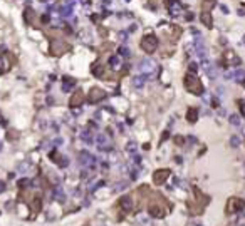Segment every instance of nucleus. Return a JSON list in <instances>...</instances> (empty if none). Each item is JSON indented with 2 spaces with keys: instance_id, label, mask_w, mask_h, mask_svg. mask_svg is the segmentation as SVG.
<instances>
[{
  "instance_id": "obj_1",
  "label": "nucleus",
  "mask_w": 245,
  "mask_h": 226,
  "mask_svg": "<svg viewBox=\"0 0 245 226\" xmlns=\"http://www.w3.org/2000/svg\"><path fill=\"white\" fill-rule=\"evenodd\" d=\"M185 87H186L188 92H193L195 96H202V94H203V86H202V82H200L193 74H188V75L185 77Z\"/></svg>"
},
{
  "instance_id": "obj_2",
  "label": "nucleus",
  "mask_w": 245,
  "mask_h": 226,
  "mask_svg": "<svg viewBox=\"0 0 245 226\" xmlns=\"http://www.w3.org/2000/svg\"><path fill=\"white\" fill-rule=\"evenodd\" d=\"M158 47V40L155 35H146L143 40H141V49H143L146 54H153Z\"/></svg>"
},
{
  "instance_id": "obj_3",
  "label": "nucleus",
  "mask_w": 245,
  "mask_h": 226,
  "mask_svg": "<svg viewBox=\"0 0 245 226\" xmlns=\"http://www.w3.org/2000/svg\"><path fill=\"white\" fill-rule=\"evenodd\" d=\"M155 69H156V66H155V62L151 59H143V60H139V64H138V70L143 75H148V77H151V74L155 72Z\"/></svg>"
},
{
  "instance_id": "obj_4",
  "label": "nucleus",
  "mask_w": 245,
  "mask_h": 226,
  "mask_svg": "<svg viewBox=\"0 0 245 226\" xmlns=\"http://www.w3.org/2000/svg\"><path fill=\"white\" fill-rule=\"evenodd\" d=\"M193 50H195V54H197L198 59L206 60L205 59V55H206V47H205V42H203L202 37H197V39L193 40Z\"/></svg>"
},
{
  "instance_id": "obj_5",
  "label": "nucleus",
  "mask_w": 245,
  "mask_h": 226,
  "mask_svg": "<svg viewBox=\"0 0 245 226\" xmlns=\"http://www.w3.org/2000/svg\"><path fill=\"white\" fill-rule=\"evenodd\" d=\"M245 208V201L238 199V198H232L230 201H228V204H227V213H235V211H242Z\"/></svg>"
},
{
  "instance_id": "obj_6",
  "label": "nucleus",
  "mask_w": 245,
  "mask_h": 226,
  "mask_svg": "<svg viewBox=\"0 0 245 226\" xmlns=\"http://www.w3.org/2000/svg\"><path fill=\"white\" fill-rule=\"evenodd\" d=\"M96 142H97V147H99L101 151H109V149H111V141H109V137L106 134L99 133L96 136Z\"/></svg>"
},
{
  "instance_id": "obj_7",
  "label": "nucleus",
  "mask_w": 245,
  "mask_h": 226,
  "mask_svg": "<svg viewBox=\"0 0 245 226\" xmlns=\"http://www.w3.org/2000/svg\"><path fill=\"white\" fill-rule=\"evenodd\" d=\"M104 97H106L104 91H101V89L94 87V89H91V92H89V96H88V102H91V104H96V102L102 100Z\"/></svg>"
},
{
  "instance_id": "obj_8",
  "label": "nucleus",
  "mask_w": 245,
  "mask_h": 226,
  "mask_svg": "<svg viewBox=\"0 0 245 226\" xmlns=\"http://www.w3.org/2000/svg\"><path fill=\"white\" fill-rule=\"evenodd\" d=\"M67 50V45L62 42V40H52V44H50V52L54 54V55H61Z\"/></svg>"
},
{
  "instance_id": "obj_9",
  "label": "nucleus",
  "mask_w": 245,
  "mask_h": 226,
  "mask_svg": "<svg viewBox=\"0 0 245 226\" xmlns=\"http://www.w3.org/2000/svg\"><path fill=\"white\" fill-rule=\"evenodd\" d=\"M203 62V69H205V74L210 77L211 80H215L218 77V69L213 64H210V62H206V60H202Z\"/></svg>"
},
{
  "instance_id": "obj_10",
  "label": "nucleus",
  "mask_w": 245,
  "mask_h": 226,
  "mask_svg": "<svg viewBox=\"0 0 245 226\" xmlns=\"http://www.w3.org/2000/svg\"><path fill=\"white\" fill-rule=\"evenodd\" d=\"M168 176H170L168 169H158L156 173L153 174V183L155 184H161V183H164V181L168 179Z\"/></svg>"
},
{
  "instance_id": "obj_11",
  "label": "nucleus",
  "mask_w": 245,
  "mask_h": 226,
  "mask_svg": "<svg viewBox=\"0 0 245 226\" xmlns=\"http://www.w3.org/2000/svg\"><path fill=\"white\" fill-rule=\"evenodd\" d=\"M168 12H170L171 17H178L181 13V3L178 0H170L168 2Z\"/></svg>"
},
{
  "instance_id": "obj_12",
  "label": "nucleus",
  "mask_w": 245,
  "mask_h": 226,
  "mask_svg": "<svg viewBox=\"0 0 245 226\" xmlns=\"http://www.w3.org/2000/svg\"><path fill=\"white\" fill-rule=\"evenodd\" d=\"M84 99H86V96H84V92L82 91H77L76 94H72V97H71V107H81V104L84 102Z\"/></svg>"
},
{
  "instance_id": "obj_13",
  "label": "nucleus",
  "mask_w": 245,
  "mask_h": 226,
  "mask_svg": "<svg viewBox=\"0 0 245 226\" xmlns=\"http://www.w3.org/2000/svg\"><path fill=\"white\" fill-rule=\"evenodd\" d=\"M94 161H96L94 158H92L89 153H86V151H82V153L79 154V164H81V166H89V164L94 163Z\"/></svg>"
},
{
  "instance_id": "obj_14",
  "label": "nucleus",
  "mask_w": 245,
  "mask_h": 226,
  "mask_svg": "<svg viewBox=\"0 0 245 226\" xmlns=\"http://www.w3.org/2000/svg\"><path fill=\"white\" fill-rule=\"evenodd\" d=\"M10 66H12V64H10L8 55H5V54L0 55V74H5L8 69H10Z\"/></svg>"
},
{
  "instance_id": "obj_15",
  "label": "nucleus",
  "mask_w": 245,
  "mask_h": 226,
  "mask_svg": "<svg viewBox=\"0 0 245 226\" xmlns=\"http://www.w3.org/2000/svg\"><path fill=\"white\" fill-rule=\"evenodd\" d=\"M30 208H32L34 213H39V211H41V208H42L41 196H34V198H32V201H30Z\"/></svg>"
},
{
  "instance_id": "obj_16",
  "label": "nucleus",
  "mask_w": 245,
  "mask_h": 226,
  "mask_svg": "<svg viewBox=\"0 0 245 226\" xmlns=\"http://www.w3.org/2000/svg\"><path fill=\"white\" fill-rule=\"evenodd\" d=\"M74 86H76V80L66 77V79H64V84H62V91H64V92H69V91H72Z\"/></svg>"
},
{
  "instance_id": "obj_17",
  "label": "nucleus",
  "mask_w": 245,
  "mask_h": 226,
  "mask_svg": "<svg viewBox=\"0 0 245 226\" xmlns=\"http://www.w3.org/2000/svg\"><path fill=\"white\" fill-rule=\"evenodd\" d=\"M186 119H188V122H197V119H198V109H195V107L188 109Z\"/></svg>"
},
{
  "instance_id": "obj_18",
  "label": "nucleus",
  "mask_w": 245,
  "mask_h": 226,
  "mask_svg": "<svg viewBox=\"0 0 245 226\" xmlns=\"http://www.w3.org/2000/svg\"><path fill=\"white\" fill-rule=\"evenodd\" d=\"M146 79H150V77H148V75H143V74H141V75H136V77H134V79H133V86L136 87H143V84H144V80Z\"/></svg>"
},
{
  "instance_id": "obj_19",
  "label": "nucleus",
  "mask_w": 245,
  "mask_h": 226,
  "mask_svg": "<svg viewBox=\"0 0 245 226\" xmlns=\"http://www.w3.org/2000/svg\"><path fill=\"white\" fill-rule=\"evenodd\" d=\"M121 208H123V209H126V211H130L131 208H133V199H131L130 196L121 198Z\"/></svg>"
},
{
  "instance_id": "obj_20",
  "label": "nucleus",
  "mask_w": 245,
  "mask_h": 226,
  "mask_svg": "<svg viewBox=\"0 0 245 226\" xmlns=\"http://www.w3.org/2000/svg\"><path fill=\"white\" fill-rule=\"evenodd\" d=\"M245 77V70L244 69H237V70H233V75H232V79L237 80V82H242Z\"/></svg>"
},
{
  "instance_id": "obj_21",
  "label": "nucleus",
  "mask_w": 245,
  "mask_h": 226,
  "mask_svg": "<svg viewBox=\"0 0 245 226\" xmlns=\"http://www.w3.org/2000/svg\"><path fill=\"white\" fill-rule=\"evenodd\" d=\"M202 22H203V24L208 27V29L211 27V24H213V22H211V17H210V13H208V12H205L203 15H202Z\"/></svg>"
},
{
  "instance_id": "obj_22",
  "label": "nucleus",
  "mask_w": 245,
  "mask_h": 226,
  "mask_svg": "<svg viewBox=\"0 0 245 226\" xmlns=\"http://www.w3.org/2000/svg\"><path fill=\"white\" fill-rule=\"evenodd\" d=\"M230 146L232 147H238V146H240V137H238L237 134L230 137Z\"/></svg>"
},
{
  "instance_id": "obj_23",
  "label": "nucleus",
  "mask_w": 245,
  "mask_h": 226,
  "mask_svg": "<svg viewBox=\"0 0 245 226\" xmlns=\"http://www.w3.org/2000/svg\"><path fill=\"white\" fill-rule=\"evenodd\" d=\"M109 66L116 69V67L119 66V57H118V55H113V57H109Z\"/></svg>"
},
{
  "instance_id": "obj_24",
  "label": "nucleus",
  "mask_w": 245,
  "mask_h": 226,
  "mask_svg": "<svg viewBox=\"0 0 245 226\" xmlns=\"http://www.w3.org/2000/svg\"><path fill=\"white\" fill-rule=\"evenodd\" d=\"M150 211H151V214H155V216H158V218H160V216H163V211H161L158 206H151Z\"/></svg>"
},
{
  "instance_id": "obj_25",
  "label": "nucleus",
  "mask_w": 245,
  "mask_h": 226,
  "mask_svg": "<svg viewBox=\"0 0 245 226\" xmlns=\"http://www.w3.org/2000/svg\"><path fill=\"white\" fill-rule=\"evenodd\" d=\"M230 124H233V126H240V116H237V114L230 116Z\"/></svg>"
},
{
  "instance_id": "obj_26",
  "label": "nucleus",
  "mask_w": 245,
  "mask_h": 226,
  "mask_svg": "<svg viewBox=\"0 0 245 226\" xmlns=\"http://www.w3.org/2000/svg\"><path fill=\"white\" fill-rule=\"evenodd\" d=\"M126 149H128V153L134 154V153H136V142H128V146H126Z\"/></svg>"
},
{
  "instance_id": "obj_27",
  "label": "nucleus",
  "mask_w": 245,
  "mask_h": 226,
  "mask_svg": "<svg viewBox=\"0 0 245 226\" xmlns=\"http://www.w3.org/2000/svg\"><path fill=\"white\" fill-rule=\"evenodd\" d=\"M126 188V181H121V183H116L114 184V191H123Z\"/></svg>"
},
{
  "instance_id": "obj_28",
  "label": "nucleus",
  "mask_w": 245,
  "mask_h": 226,
  "mask_svg": "<svg viewBox=\"0 0 245 226\" xmlns=\"http://www.w3.org/2000/svg\"><path fill=\"white\" fill-rule=\"evenodd\" d=\"M32 19H34V12H32L30 8H27V10H25V20H27V24H30Z\"/></svg>"
},
{
  "instance_id": "obj_29",
  "label": "nucleus",
  "mask_w": 245,
  "mask_h": 226,
  "mask_svg": "<svg viewBox=\"0 0 245 226\" xmlns=\"http://www.w3.org/2000/svg\"><path fill=\"white\" fill-rule=\"evenodd\" d=\"M92 72H94V75H101V74H102L101 64H96V66H94V69H92Z\"/></svg>"
},
{
  "instance_id": "obj_30",
  "label": "nucleus",
  "mask_w": 245,
  "mask_h": 226,
  "mask_svg": "<svg viewBox=\"0 0 245 226\" xmlns=\"http://www.w3.org/2000/svg\"><path fill=\"white\" fill-rule=\"evenodd\" d=\"M119 55H126V57H128V55H130V49H128V47H119Z\"/></svg>"
},
{
  "instance_id": "obj_31",
  "label": "nucleus",
  "mask_w": 245,
  "mask_h": 226,
  "mask_svg": "<svg viewBox=\"0 0 245 226\" xmlns=\"http://www.w3.org/2000/svg\"><path fill=\"white\" fill-rule=\"evenodd\" d=\"M213 5H215V0H205L203 8H208V10H210V8H211Z\"/></svg>"
},
{
  "instance_id": "obj_32",
  "label": "nucleus",
  "mask_w": 245,
  "mask_h": 226,
  "mask_svg": "<svg viewBox=\"0 0 245 226\" xmlns=\"http://www.w3.org/2000/svg\"><path fill=\"white\" fill-rule=\"evenodd\" d=\"M217 96H218V97H223V96H225V87L223 86H218L217 87Z\"/></svg>"
},
{
  "instance_id": "obj_33",
  "label": "nucleus",
  "mask_w": 245,
  "mask_h": 226,
  "mask_svg": "<svg viewBox=\"0 0 245 226\" xmlns=\"http://www.w3.org/2000/svg\"><path fill=\"white\" fill-rule=\"evenodd\" d=\"M82 139L86 141V142H91V141H92V137L89 136V131H86V133H82Z\"/></svg>"
},
{
  "instance_id": "obj_34",
  "label": "nucleus",
  "mask_w": 245,
  "mask_h": 226,
  "mask_svg": "<svg viewBox=\"0 0 245 226\" xmlns=\"http://www.w3.org/2000/svg\"><path fill=\"white\" fill-rule=\"evenodd\" d=\"M197 69H198L197 64H190V70H191V72H197Z\"/></svg>"
},
{
  "instance_id": "obj_35",
  "label": "nucleus",
  "mask_w": 245,
  "mask_h": 226,
  "mask_svg": "<svg viewBox=\"0 0 245 226\" xmlns=\"http://www.w3.org/2000/svg\"><path fill=\"white\" fill-rule=\"evenodd\" d=\"M238 104L242 106V114L245 116V102H244V100H238Z\"/></svg>"
},
{
  "instance_id": "obj_36",
  "label": "nucleus",
  "mask_w": 245,
  "mask_h": 226,
  "mask_svg": "<svg viewBox=\"0 0 245 226\" xmlns=\"http://www.w3.org/2000/svg\"><path fill=\"white\" fill-rule=\"evenodd\" d=\"M119 39L123 40V42H124V39H128V33H124V32H121L119 33Z\"/></svg>"
},
{
  "instance_id": "obj_37",
  "label": "nucleus",
  "mask_w": 245,
  "mask_h": 226,
  "mask_svg": "<svg viewBox=\"0 0 245 226\" xmlns=\"http://www.w3.org/2000/svg\"><path fill=\"white\" fill-rule=\"evenodd\" d=\"M4 189H5V183H4V181H0V193H2Z\"/></svg>"
},
{
  "instance_id": "obj_38",
  "label": "nucleus",
  "mask_w": 245,
  "mask_h": 226,
  "mask_svg": "<svg viewBox=\"0 0 245 226\" xmlns=\"http://www.w3.org/2000/svg\"><path fill=\"white\" fill-rule=\"evenodd\" d=\"M220 8H222V10H223L225 13H228V8H227V7H225V5H220Z\"/></svg>"
},
{
  "instance_id": "obj_39",
  "label": "nucleus",
  "mask_w": 245,
  "mask_h": 226,
  "mask_svg": "<svg viewBox=\"0 0 245 226\" xmlns=\"http://www.w3.org/2000/svg\"><path fill=\"white\" fill-rule=\"evenodd\" d=\"M0 122H4V121H2V116H0Z\"/></svg>"
}]
</instances>
